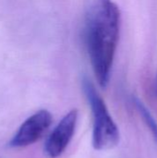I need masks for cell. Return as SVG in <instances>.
I'll use <instances>...</instances> for the list:
<instances>
[{
    "instance_id": "5b68a950",
    "label": "cell",
    "mask_w": 157,
    "mask_h": 158,
    "mask_svg": "<svg viewBox=\"0 0 157 158\" xmlns=\"http://www.w3.org/2000/svg\"><path fill=\"white\" fill-rule=\"evenodd\" d=\"M134 105L137 108V110L139 111V113L141 114V117L143 118V119L144 120V122L146 123L147 127L149 128V130L151 131L153 137L155 139V141L157 143V122L155 119V118L153 117V115L151 114V112L147 109V107L137 98L134 99Z\"/></svg>"
},
{
    "instance_id": "8992f818",
    "label": "cell",
    "mask_w": 157,
    "mask_h": 158,
    "mask_svg": "<svg viewBox=\"0 0 157 158\" xmlns=\"http://www.w3.org/2000/svg\"><path fill=\"white\" fill-rule=\"evenodd\" d=\"M155 88H156V94H157V79H156V86H155Z\"/></svg>"
},
{
    "instance_id": "277c9868",
    "label": "cell",
    "mask_w": 157,
    "mask_h": 158,
    "mask_svg": "<svg viewBox=\"0 0 157 158\" xmlns=\"http://www.w3.org/2000/svg\"><path fill=\"white\" fill-rule=\"evenodd\" d=\"M78 111L71 110L53 130L44 146V151L49 157H58L66 150L75 132Z\"/></svg>"
},
{
    "instance_id": "6da1fadb",
    "label": "cell",
    "mask_w": 157,
    "mask_h": 158,
    "mask_svg": "<svg viewBox=\"0 0 157 158\" xmlns=\"http://www.w3.org/2000/svg\"><path fill=\"white\" fill-rule=\"evenodd\" d=\"M120 31V11L112 0H91L83 35L91 64L101 87L109 82Z\"/></svg>"
},
{
    "instance_id": "3957f363",
    "label": "cell",
    "mask_w": 157,
    "mask_h": 158,
    "mask_svg": "<svg viewBox=\"0 0 157 158\" xmlns=\"http://www.w3.org/2000/svg\"><path fill=\"white\" fill-rule=\"evenodd\" d=\"M52 123V115L47 110H40L28 118L9 142L14 148L25 147L37 142Z\"/></svg>"
},
{
    "instance_id": "7a4b0ae2",
    "label": "cell",
    "mask_w": 157,
    "mask_h": 158,
    "mask_svg": "<svg viewBox=\"0 0 157 158\" xmlns=\"http://www.w3.org/2000/svg\"><path fill=\"white\" fill-rule=\"evenodd\" d=\"M82 87L93 113V145L98 151L112 149L119 142L118 128L93 82L84 79Z\"/></svg>"
}]
</instances>
